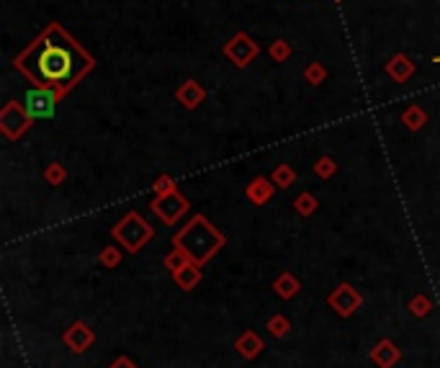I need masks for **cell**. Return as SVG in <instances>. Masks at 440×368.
Listing matches in <instances>:
<instances>
[{"label": "cell", "mask_w": 440, "mask_h": 368, "mask_svg": "<svg viewBox=\"0 0 440 368\" xmlns=\"http://www.w3.org/2000/svg\"><path fill=\"white\" fill-rule=\"evenodd\" d=\"M16 67L34 88H52L59 96H67L78 83L88 78L96 59L83 44L75 41L62 24H52L13 59Z\"/></svg>", "instance_id": "6da1fadb"}, {"label": "cell", "mask_w": 440, "mask_h": 368, "mask_svg": "<svg viewBox=\"0 0 440 368\" xmlns=\"http://www.w3.org/2000/svg\"><path fill=\"white\" fill-rule=\"evenodd\" d=\"M225 242L227 237L204 214H196L183 229H178L173 234V248L185 250L193 263L199 265H206L219 250L225 248Z\"/></svg>", "instance_id": "7a4b0ae2"}, {"label": "cell", "mask_w": 440, "mask_h": 368, "mask_svg": "<svg viewBox=\"0 0 440 368\" xmlns=\"http://www.w3.org/2000/svg\"><path fill=\"white\" fill-rule=\"evenodd\" d=\"M111 237L119 242L127 253L136 255V253L155 237V227L150 225L139 211H127L124 219L116 222V227L111 229Z\"/></svg>", "instance_id": "3957f363"}, {"label": "cell", "mask_w": 440, "mask_h": 368, "mask_svg": "<svg viewBox=\"0 0 440 368\" xmlns=\"http://www.w3.org/2000/svg\"><path fill=\"white\" fill-rule=\"evenodd\" d=\"M34 127V116L26 111L21 101H8L0 108V132L8 136L10 142H18L21 136Z\"/></svg>", "instance_id": "277c9868"}, {"label": "cell", "mask_w": 440, "mask_h": 368, "mask_svg": "<svg viewBox=\"0 0 440 368\" xmlns=\"http://www.w3.org/2000/svg\"><path fill=\"white\" fill-rule=\"evenodd\" d=\"M150 208H152V214L157 216L160 222H165V225H176L178 219L191 208V204H188V199H185L178 188H173V191H168V193H157V196L150 201Z\"/></svg>", "instance_id": "5b68a950"}, {"label": "cell", "mask_w": 440, "mask_h": 368, "mask_svg": "<svg viewBox=\"0 0 440 368\" xmlns=\"http://www.w3.org/2000/svg\"><path fill=\"white\" fill-rule=\"evenodd\" d=\"M225 57L237 67V70H245L250 62H255V57L260 55V44H257L248 31H237L232 39L225 44Z\"/></svg>", "instance_id": "8992f818"}, {"label": "cell", "mask_w": 440, "mask_h": 368, "mask_svg": "<svg viewBox=\"0 0 440 368\" xmlns=\"http://www.w3.org/2000/svg\"><path fill=\"white\" fill-rule=\"evenodd\" d=\"M327 304H329V309H335L337 317L350 320L353 314L363 306V294H360L355 286H350V283H337L335 291L327 297Z\"/></svg>", "instance_id": "52a82bcc"}, {"label": "cell", "mask_w": 440, "mask_h": 368, "mask_svg": "<svg viewBox=\"0 0 440 368\" xmlns=\"http://www.w3.org/2000/svg\"><path fill=\"white\" fill-rule=\"evenodd\" d=\"M62 101V96L52 88H34L29 96H26V111L31 113L34 121L36 119H49L55 113L57 104Z\"/></svg>", "instance_id": "ba28073f"}, {"label": "cell", "mask_w": 440, "mask_h": 368, "mask_svg": "<svg viewBox=\"0 0 440 368\" xmlns=\"http://www.w3.org/2000/svg\"><path fill=\"white\" fill-rule=\"evenodd\" d=\"M62 343L70 348L72 353H85L90 348V345L96 343V332L90 330V325H85V322H72L70 327L62 332Z\"/></svg>", "instance_id": "9c48e42d"}, {"label": "cell", "mask_w": 440, "mask_h": 368, "mask_svg": "<svg viewBox=\"0 0 440 368\" xmlns=\"http://www.w3.org/2000/svg\"><path fill=\"white\" fill-rule=\"evenodd\" d=\"M176 101L183 106L185 111H196V108L206 101V88H204L199 80L188 78V80L180 83V85L176 88Z\"/></svg>", "instance_id": "30bf717a"}, {"label": "cell", "mask_w": 440, "mask_h": 368, "mask_svg": "<svg viewBox=\"0 0 440 368\" xmlns=\"http://www.w3.org/2000/svg\"><path fill=\"white\" fill-rule=\"evenodd\" d=\"M276 191H278V185L265 176H255L248 185H245V196H248V201L250 204H255V206H265V204L276 196Z\"/></svg>", "instance_id": "8fae6325"}, {"label": "cell", "mask_w": 440, "mask_h": 368, "mask_svg": "<svg viewBox=\"0 0 440 368\" xmlns=\"http://www.w3.org/2000/svg\"><path fill=\"white\" fill-rule=\"evenodd\" d=\"M369 358L374 360L378 368H394L402 360V351H399V345L392 343L389 337H384V340H378V343L371 348Z\"/></svg>", "instance_id": "7c38bea8"}, {"label": "cell", "mask_w": 440, "mask_h": 368, "mask_svg": "<svg viewBox=\"0 0 440 368\" xmlns=\"http://www.w3.org/2000/svg\"><path fill=\"white\" fill-rule=\"evenodd\" d=\"M384 72L389 75V78H392L394 83L404 85V83H407L409 78H412V75L417 72V64L412 62V59H409L404 52H397V55H394L392 59L384 64Z\"/></svg>", "instance_id": "4fadbf2b"}, {"label": "cell", "mask_w": 440, "mask_h": 368, "mask_svg": "<svg viewBox=\"0 0 440 368\" xmlns=\"http://www.w3.org/2000/svg\"><path fill=\"white\" fill-rule=\"evenodd\" d=\"M263 337L257 335L255 330H245L237 340H234V351L240 353V358L245 360H255L260 353H263Z\"/></svg>", "instance_id": "5bb4252c"}, {"label": "cell", "mask_w": 440, "mask_h": 368, "mask_svg": "<svg viewBox=\"0 0 440 368\" xmlns=\"http://www.w3.org/2000/svg\"><path fill=\"white\" fill-rule=\"evenodd\" d=\"M273 291H276V297L283 299V302H291L294 297H299V291H301V281L294 276V273H278L276 281H273Z\"/></svg>", "instance_id": "9a60e30c"}, {"label": "cell", "mask_w": 440, "mask_h": 368, "mask_svg": "<svg viewBox=\"0 0 440 368\" xmlns=\"http://www.w3.org/2000/svg\"><path fill=\"white\" fill-rule=\"evenodd\" d=\"M201 268L204 265L199 263H188L185 268H180V271L173 273V281H176L178 288H183V291H193V288L199 286L201 278H204V273H201Z\"/></svg>", "instance_id": "2e32d148"}, {"label": "cell", "mask_w": 440, "mask_h": 368, "mask_svg": "<svg viewBox=\"0 0 440 368\" xmlns=\"http://www.w3.org/2000/svg\"><path fill=\"white\" fill-rule=\"evenodd\" d=\"M402 124L409 129V132H420V129L427 124V111H425L423 106H417V104H412V106H407L404 111H402Z\"/></svg>", "instance_id": "e0dca14e"}, {"label": "cell", "mask_w": 440, "mask_h": 368, "mask_svg": "<svg viewBox=\"0 0 440 368\" xmlns=\"http://www.w3.org/2000/svg\"><path fill=\"white\" fill-rule=\"evenodd\" d=\"M294 208H297L299 216H306V219H309L312 214H317L320 201H317V196H314V193L304 191V193H299L297 199H294Z\"/></svg>", "instance_id": "ac0fdd59"}, {"label": "cell", "mask_w": 440, "mask_h": 368, "mask_svg": "<svg viewBox=\"0 0 440 368\" xmlns=\"http://www.w3.org/2000/svg\"><path fill=\"white\" fill-rule=\"evenodd\" d=\"M409 314L412 317H417V320H423V317H427V314L432 312V302L427 294H415V297L409 299V304H407Z\"/></svg>", "instance_id": "d6986e66"}, {"label": "cell", "mask_w": 440, "mask_h": 368, "mask_svg": "<svg viewBox=\"0 0 440 368\" xmlns=\"http://www.w3.org/2000/svg\"><path fill=\"white\" fill-rule=\"evenodd\" d=\"M188 263H193L191 255H188L185 250H180V248H173V250L168 253V255H165V260H162V265H165V268H168L170 273L180 271V268H185Z\"/></svg>", "instance_id": "ffe728a7"}, {"label": "cell", "mask_w": 440, "mask_h": 368, "mask_svg": "<svg viewBox=\"0 0 440 368\" xmlns=\"http://www.w3.org/2000/svg\"><path fill=\"white\" fill-rule=\"evenodd\" d=\"M121 260H124V253H121V248H116V245H106V248L98 253V263L104 265V268H108V271L119 268Z\"/></svg>", "instance_id": "44dd1931"}, {"label": "cell", "mask_w": 440, "mask_h": 368, "mask_svg": "<svg viewBox=\"0 0 440 368\" xmlns=\"http://www.w3.org/2000/svg\"><path fill=\"white\" fill-rule=\"evenodd\" d=\"M271 181L278 185V188H288V185L297 183V170L291 168V165H276Z\"/></svg>", "instance_id": "7402d4cb"}, {"label": "cell", "mask_w": 440, "mask_h": 368, "mask_svg": "<svg viewBox=\"0 0 440 368\" xmlns=\"http://www.w3.org/2000/svg\"><path fill=\"white\" fill-rule=\"evenodd\" d=\"M288 330H291V322H288V317L286 314H281V312H276V314H271L268 317V332H271L273 337H286L288 335Z\"/></svg>", "instance_id": "603a6c76"}, {"label": "cell", "mask_w": 440, "mask_h": 368, "mask_svg": "<svg viewBox=\"0 0 440 368\" xmlns=\"http://www.w3.org/2000/svg\"><path fill=\"white\" fill-rule=\"evenodd\" d=\"M291 55H294V47H291L286 39H276L271 47H268V57H271L273 62H288Z\"/></svg>", "instance_id": "cb8c5ba5"}, {"label": "cell", "mask_w": 440, "mask_h": 368, "mask_svg": "<svg viewBox=\"0 0 440 368\" xmlns=\"http://www.w3.org/2000/svg\"><path fill=\"white\" fill-rule=\"evenodd\" d=\"M41 178H44L49 185H62L64 181H67V170H64L62 162H49L47 168H44V173H41Z\"/></svg>", "instance_id": "d4e9b609"}, {"label": "cell", "mask_w": 440, "mask_h": 368, "mask_svg": "<svg viewBox=\"0 0 440 368\" xmlns=\"http://www.w3.org/2000/svg\"><path fill=\"white\" fill-rule=\"evenodd\" d=\"M304 80L309 85H322V83L327 80V67L322 62H309L304 67Z\"/></svg>", "instance_id": "484cf974"}, {"label": "cell", "mask_w": 440, "mask_h": 368, "mask_svg": "<svg viewBox=\"0 0 440 368\" xmlns=\"http://www.w3.org/2000/svg\"><path fill=\"white\" fill-rule=\"evenodd\" d=\"M337 173V162L329 157V155H322L320 160L314 162V176L322 178V181H329V178Z\"/></svg>", "instance_id": "4316f807"}, {"label": "cell", "mask_w": 440, "mask_h": 368, "mask_svg": "<svg viewBox=\"0 0 440 368\" xmlns=\"http://www.w3.org/2000/svg\"><path fill=\"white\" fill-rule=\"evenodd\" d=\"M152 188H155V196H157V193H168V191H173V188H178V183H176V178L173 176L162 173V176L155 178Z\"/></svg>", "instance_id": "83f0119b"}, {"label": "cell", "mask_w": 440, "mask_h": 368, "mask_svg": "<svg viewBox=\"0 0 440 368\" xmlns=\"http://www.w3.org/2000/svg\"><path fill=\"white\" fill-rule=\"evenodd\" d=\"M108 368H139L134 360L129 358V355H119V358H113V363Z\"/></svg>", "instance_id": "f1b7e54d"}, {"label": "cell", "mask_w": 440, "mask_h": 368, "mask_svg": "<svg viewBox=\"0 0 440 368\" xmlns=\"http://www.w3.org/2000/svg\"><path fill=\"white\" fill-rule=\"evenodd\" d=\"M432 62H438V64H440V55H438V57H432Z\"/></svg>", "instance_id": "f546056e"}, {"label": "cell", "mask_w": 440, "mask_h": 368, "mask_svg": "<svg viewBox=\"0 0 440 368\" xmlns=\"http://www.w3.org/2000/svg\"><path fill=\"white\" fill-rule=\"evenodd\" d=\"M335 3H343V0H335Z\"/></svg>", "instance_id": "4dcf8cb0"}]
</instances>
